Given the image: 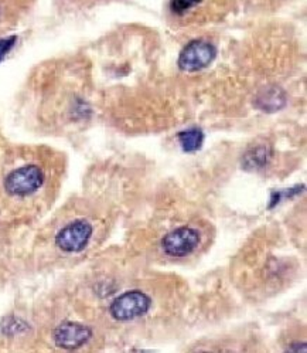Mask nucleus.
I'll list each match as a JSON object with an SVG mask.
<instances>
[{
  "label": "nucleus",
  "mask_w": 307,
  "mask_h": 353,
  "mask_svg": "<svg viewBox=\"0 0 307 353\" xmlns=\"http://www.w3.org/2000/svg\"><path fill=\"white\" fill-rule=\"evenodd\" d=\"M67 158L47 145H13L0 155V221L30 223L57 201Z\"/></svg>",
  "instance_id": "f257e3e1"
},
{
  "label": "nucleus",
  "mask_w": 307,
  "mask_h": 353,
  "mask_svg": "<svg viewBox=\"0 0 307 353\" xmlns=\"http://www.w3.org/2000/svg\"><path fill=\"white\" fill-rule=\"evenodd\" d=\"M104 236V221L84 201L65 206L40 232L36 256L40 265H61L83 260Z\"/></svg>",
  "instance_id": "f03ea898"
},
{
  "label": "nucleus",
  "mask_w": 307,
  "mask_h": 353,
  "mask_svg": "<svg viewBox=\"0 0 307 353\" xmlns=\"http://www.w3.org/2000/svg\"><path fill=\"white\" fill-rule=\"evenodd\" d=\"M51 346L59 350H83L92 345L95 339V331L89 323L78 319H61L47 332Z\"/></svg>",
  "instance_id": "7ed1b4c3"
},
{
  "label": "nucleus",
  "mask_w": 307,
  "mask_h": 353,
  "mask_svg": "<svg viewBox=\"0 0 307 353\" xmlns=\"http://www.w3.org/2000/svg\"><path fill=\"white\" fill-rule=\"evenodd\" d=\"M151 299L143 291H127L116 296L109 305V315L118 322L134 321L149 312Z\"/></svg>",
  "instance_id": "20e7f679"
},
{
  "label": "nucleus",
  "mask_w": 307,
  "mask_h": 353,
  "mask_svg": "<svg viewBox=\"0 0 307 353\" xmlns=\"http://www.w3.org/2000/svg\"><path fill=\"white\" fill-rule=\"evenodd\" d=\"M201 244V233L191 225L177 227L162 240L163 251L174 259H183L195 253Z\"/></svg>",
  "instance_id": "39448f33"
},
{
  "label": "nucleus",
  "mask_w": 307,
  "mask_h": 353,
  "mask_svg": "<svg viewBox=\"0 0 307 353\" xmlns=\"http://www.w3.org/2000/svg\"><path fill=\"white\" fill-rule=\"evenodd\" d=\"M215 47L206 40L190 41L178 57V67L187 72H195L209 67L215 59Z\"/></svg>",
  "instance_id": "423d86ee"
},
{
  "label": "nucleus",
  "mask_w": 307,
  "mask_h": 353,
  "mask_svg": "<svg viewBox=\"0 0 307 353\" xmlns=\"http://www.w3.org/2000/svg\"><path fill=\"white\" fill-rule=\"evenodd\" d=\"M33 0H0V36L16 26Z\"/></svg>",
  "instance_id": "0eeeda50"
},
{
  "label": "nucleus",
  "mask_w": 307,
  "mask_h": 353,
  "mask_svg": "<svg viewBox=\"0 0 307 353\" xmlns=\"http://www.w3.org/2000/svg\"><path fill=\"white\" fill-rule=\"evenodd\" d=\"M204 141V134L200 130H189L178 134V142L182 145V149L187 154L197 152L201 148Z\"/></svg>",
  "instance_id": "6e6552de"
},
{
  "label": "nucleus",
  "mask_w": 307,
  "mask_h": 353,
  "mask_svg": "<svg viewBox=\"0 0 307 353\" xmlns=\"http://www.w3.org/2000/svg\"><path fill=\"white\" fill-rule=\"evenodd\" d=\"M202 0H170V10L174 14H186L191 9L197 8Z\"/></svg>",
  "instance_id": "1a4fd4ad"
},
{
  "label": "nucleus",
  "mask_w": 307,
  "mask_h": 353,
  "mask_svg": "<svg viewBox=\"0 0 307 353\" xmlns=\"http://www.w3.org/2000/svg\"><path fill=\"white\" fill-rule=\"evenodd\" d=\"M16 37H8V39H0V60H2L14 46Z\"/></svg>",
  "instance_id": "9d476101"
}]
</instances>
